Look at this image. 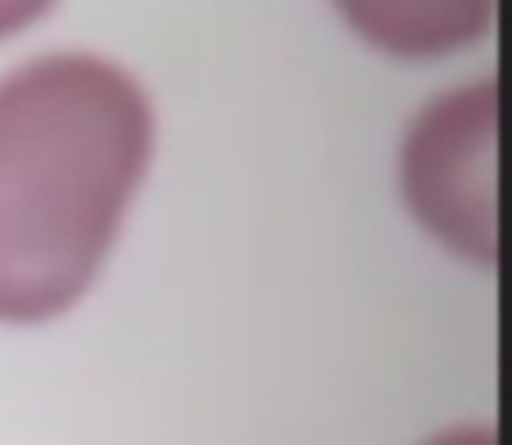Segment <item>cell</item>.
I'll return each mask as SVG.
<instances>
[{
  "mask_svg": "<svg viewBox=\"0 0 512 445\" xmlns=\"http://www.w3.org/2000/svg\"><path fill=\"white\" fill-rule=\"evenodd\" d=\"M425 445H498V435L495 428H453L435 435Z\"/></svg>",
  "mask_w": 512,
  "mask_h": 445,
  "instance_id": "4",
  "label": "cell"
},
{
  "mask_svg": "<svg viewBox=\"0 0 512 445\" xmlns=\"http://www.w3.org/2000/svg\"><path fill=\"white\" fill-rule=\"evenodd\" d=\"M474 8L477 4H470V8H463V4H449L442 18H432L439 8H411L418 18H407L400 8H393V11L404 15V18H383L376 11V4H372V8L369 4H348L344 11L355 15L351 22H355L369 39L383 43L386 50L425 57V53L453 50L456 43L474 39L477 32H481V15H484V8L477 11V15H470Z\"/></svg>",
  "mask_w": 512,
  "mask_h": 445,
  "instance_id": "3",
  "label": "cell"
},
{
  "mask_svg": "<svg viewBox=\"0 0 512 445\" xmlns=\"http://www.w3.org/2000/svg\"><path fill=\"white\" fill-rule=\"evenodd\" d=\"M498 85L477 81L432 99L411 123L400 183L414 218L453 253L495 267Z\"/></svg>",
  "mask_w": 512,
  "mask_h": 445,
  "instance_id": "2",
  "label": "cell"
},
{
  "mask_svg": "<svg viewBox=\"0 0 512 445\" xmlns=\"http://www.w3.org/2000/svg\"><path fill=\"white\" fill-rule=\"evenodd\" d=\"M151 151L148 92L109 60L53 53L0 78V323L36 326L85 298Z\"/></svg>",
  "mask_w": 512,
  "mask_h": 445,
  "instance_id": "1",
  "label": "cell"
}]
</instances>
